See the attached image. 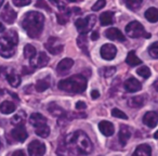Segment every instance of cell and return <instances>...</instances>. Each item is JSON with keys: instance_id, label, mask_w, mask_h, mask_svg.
Segmentation results:
<instances>
[{"instance_id": "cell-49", "label": "cell", "mask_w": 158, "mask_h": 156, "mask_svg": "<svg viewBox=\"0 0 158 156\" xmlns=\"http://www.w3.org/2000/svg\"><path fill=\"white\" fill-rule=\"evenodd\" d=\"M5 26H3L2 24H1V23H0V33H2V32H5Z\"/></svg>"}, {"instance_id": "cell-21", "label": "cell", "mask_w": 158, "mask_h": 156, "mask_svg": "<svg viewBox=\"0 0 158 156\" xmlns=\"http://www.w3.org/2000/svg\"><path fill=\"white\" fill-rule=\"evenodd\" d=\"M15 104L11 101H3L0 104V112L2 114H11L15 111Z\"/></svg>"}, {"instance_id": "cell-55", "label": "cell", "mask_w": 158, "mask_h": 156, "mask_svg": "<svg viewBox=\"0 0 158 156\" xmlns=\"http://www.w3.org/2000/svg\"><path fill=\"white\" fill-rule=\"evenodd\" d=\"M0 147H1V141H0Z\"/></svg>"}, {"instance_id": "cell-33", "label": "cell", "mask_w": 158, "mask_h": 156, "mask_svg": "<svg viewBox=\"0 0 158 156\" xmlns=\"http://www.w3.org/2000/svg\"><path fill=\"white\" fill-rule=\"evenodd\" d=\"M123 1L130 10H136L143 2V0H123Z\"/></svg>"}, {"instance_id": "cell-11", "label": "cell", "mask_w": 158, "mask_h": 156, "mask_svg": "<svg viewBox=\"0 0 158 156\" xmlns=\"http://www.w3.org/2000/svg\"><path fill=\"white\" fill-rule=\"evenodd\" d=\"M74 65V60L69 59V57H65L62 61L59 62L56 66V72L59 75H65L66 73L69 72V70Z\"/></svg>"}, {"instance_id": "cell-25", "label": "cell", "mask_w": 158, "mask_h": 156, "mask_svg": "<svg viewBox=\"0 0 158 156\" xmlns=\"http://www.w3.org/2000/svg\"><path fill=\"white\" fill-rule=\"evenodd\" d=\"M145 18L148 22L151 23H156L158 21V9L152 7L148 10L145 11Z\"/></svg>"}, {"instance_id": "cell-44", "label": "cell", "mask_w": 158, "mask_h": 156, "mask_svg": "<svg viewBox=\"0 0 158 156\" xmlns=\"http://www.w3.org/2000/svg\"><path fill=\"white\" fill-rule=\"evenodd\" d=\"M8 73L7 67H0V77H5L6 78V75Z\"/></svg>"}, {"instance_id": "cell-23", "label": "cell", "mask_w": 158, "mask_h": 156, "mask_svg": "<svg viewBox=\"0 0 158 156\" xmlns=\"http://www.w3.org/2000/svg\"><path fill=\"white\" fill-rule=\"evenodd\" d=\"M72 11L70 10H68L67 8L66 9H64V10H62V12L61 13H57V22L60 23V24H62V25H64V24H66V23L68 22V21L70 20V18H72Z\"/></svg>"}, {"instance_id": "cell-3", "label": "cell", "mask_w": 158, "mask_h": 156, "mask_svg": "<svg viewBox=\"0 0 158 156\" xmlns=\"http://www.w3.org/2000/svg\"><path fill=\"white\" fill-rule=\"evenodd\" d=\"M87 88V78L82 75H73L59 82V89L69 93H81Z\"/></svg>"}, {"instance_id": "cell-24", "label": "cell", "mask_w": 158, "mask_h": 156, "mask_svg": "<svg viewBox=\"0 0 158 156\" xmlns=\"http://www.w3.org/2000/svg\"><path fill=\"white\" fill-rule=\"evenodd\" d=\"M152 154V149L149 145L147 144H141L139 145L138 147L135 149V151L133 152V155L134 156H139V155H142V156H148Z\"/></svg>"}, {"instance_id": "cell-2", "label": "cell", "mask_w": 158, "mask_h": 156, "mask_svg": "<svg viewBox=\"0 0 158 156\" xmlns=\"http://www.w3.org/2000/svg\"><path fill=\"white\" fill-rule=\"evenodd\" d=\"M44 16L40 12L31 11L25 14L22 21V27L31 38H38L42 33Z\"/></svg>"}, {"instance_id": "cell-52", "label": "cell", "mask_w": 158, "mask_h": 156, "mask_svg": "<svg viewBox=\"0 0 158 156\" xmlns=\"http://www.w3.org/2000/svg\"><path fill=\"white\" fill-rule=\"evenodd\" d=\"M154 138H155V139H158V130L155 132V133H154Z\"/></svg>"}, {"instance_id": "cell-54", "label": "cell", "mask_w": 158, "mask_h": 156, "mask_svg": "<svg viewBox=\"0 0 158 156\" xmlns=\"http://www.w3.org/2000/svg\"><path fill=\"white\" fill-rule=\"evenodd\" d=\"M68 1H70V2H76L77 0H68Z\"/></svg>"}, {"instance_id": "cell-42", "label": "cell", "mask_w": 158, "mask_h": 156, "mask_svg": "<svg viewBox=\"0 0 158 156\" xmlns=\"http://www.w3.org/2000/svg\"><path fill=\"white\" fill-rule=\"evenodd\" d=\"M36 7H39V8H44V9H46L47 11L50 12L51 9L49 8V6L46 5V2H44V0H38V3L36 5Z\"/></svg>"}, {"instance_id": "cell-7", "label": "cell", "mask_w": 158, "mask_h": 156, "mask_svg": "<svg viewBox=\"0 0 158 156\" xmlns=\"http://www.w3.org/2000/svg\"><path fill=\"white\" fill-rule=\"evenodd\" d=\"M44 48L47 51L51 53V54H60L63 51V44H61V40L56 37H50L48 41L44 44Z\"/></svg>"}, {"instance_id": "cell-32", "label": "cell", "mask_w": 158, "mask_h": 156, "mask_svg": "<svg viewBox=\"0 0 158 156\" xmlns=\"http://www.w3.org/2000/svg\"><path fill=\"white\" fill-rule=\"evenodd\" d=\"M144 105V98L143 97H134L129 100V106L131 108H142Z\"/></svg>"}, {"instance_id": "cell-43", "label": "cell", "mask_w": 158, "mask_h": 156, "mask_svg": "<svg viewBox=\"0 0 158 156\" xmlns=\"http://www.w3.org/2000/svg\"><path fill=\"white\" fill-rule=\"evenodd\" d=\"M87 108V104L85 103V102H82V101H78L76 103V110H85V108Z\"/></svg>"}, {"instance_id": "cell-37", "label": "cell", "mask_w": 158, "mask_h": 156, "mask_svg": "<svg viewBox=\"0 0 158 156\" xmlns=\"http://www.w3.org/2000/svg\"><path fill=\"white\" fill-rule=\"evenodd\" d=\"M148 53L152 57H155V59H158V41L154 42L153 44H151L148 48Z\"/></svg>"}, {"instance_id": "cell-31", "label": "cell", "mask_w": 158, "mask_h": 156, "mask_svg": "<svg viewBox=\"0 0 158 156\" xmlns=\"http://www.w3.org/2000/svg\"><path fill=\"white\" fill-rule=\"evenodd\" d=\"M50 87V79L49 78H44V79H40L36 82V90L42 92V91L47 90Z\"/></svg>"}, {"instance_id": "cell-47", "label": "cell", "mask_w": 158, "mask_h": 156, "mask_svg": "<svg viewBox=\"0 0 158 156\" xmlns=\"http://www.w3.org/2000/svg\"><path fill=\"white\" fill-rule=\"evenodd\" d=\"M28 67H23V74H29V73H31V72H34V70L35 68H31V70H27Z\"/></svg>"}, {"instance_id": "cell-46", "label": "cell", "mask_w": 158, "mask_h": 156, "mask_svg": "<svg viewBox=\"0 0 158 156\" xmlns=\"http://www.w3.org/2000/svg\"><path fill=\"white\" fill-rule=\"evenodd\" d=\"M99 37H100V35H99L98 32H94V33H92V35H91V39L92 40H98L99 39Z\"/></svg>"}, {"instance_id": "cell-36", "label": "cell", "mask_w": 158, "mask_h": 156, "mask_svg": "<svg viewBox=\"0 0 158 156\" xmlns=\"http://www.w3.org/2000/svg\"><path fill=\"white\" fill-rule=\"evenodd\" d=\"M136 73H138L141 77L145 78V79H147V78L151 76V70H149L147 66H142V67L138 68V70H136Z\"/></svg>"}, {"instance_id": "cell-20", "label": "cell", "mask_w": 158, "mask_h": 156, "mask_svg": "<svg viewBox=\"0 0 158 156\" xmlns=\"http://www.w3.org/2000/svg\"><path fill=\"white\" fill-rule=\"evenodd\" d=\"M29 123L36 127V126L42 125V124H47V118L40 113H34L29 117Z\"/></svg>"}, {"instance_id": "cell-14", "label": "cell", "mask_w": 158, "mask_h": 156, "mask_svg": "<svg viewBox=\"0 0 158 156\" xmlns=\"http://www.w3.org/2000/svg\"><path fill=\"white\" fill-rule=\"evenodd\" d=\"M143 124L146 125L149 128H154L157 126L158 124V114L156 112H147L146 114L143 116Z\"/></svg>"}, {"instance_id": "cell-35", "label": "cell", "mask_w": 158, "mask_h": 156, "mask_svg": "<svg viewBox=\"0 0 158 156\" xmlns=\"http://www.w3.org/2000/svg\"><path fill=\"white\" fill-rule=\"evenodd\" d=\"M115 73H116V68H115L114 66L104 67V68H102V70H101V74H102V76H103L104 78H110V77H112Z\"/></svg>"}, {"instance_id": "cell-12", "label": "cell", "mask_w": 158, "mask_h": 156, "mask_svg": "<svg viewBox=\"0 0 158 156\" xmlns=\"http://www.w3.org/2000/svg\"><path fill=\"white\" fill-rule=\"evenodd\" d=\"M11 136H12V138L15 141H18V142H24L27 139V137H28V134H27V131L24 126L19 125L12 130Z\"/></svg>"}, {"instance_id": "cell-38", "label": "cell", "mask_w": 158, "mask_h": 156, "mask_svg": "<svg viewBox=\"0 0 158 156\" xmlns=\"http://www.w3.org/2000/svg\"><path fill=\"white\" fill-rule=\"evenodd\" d=\"M112 115L114 117H117V118H121V119H127L128 116L123 112L120 111L119 108H113L112 110Z\"/></svg>"}, {"instance_id": "cell-40", "label": "cell", "mask_w": 158, "mask_h": 156, "mask_svg": "<svg viewBox=\"0 0 158 156\" xmlns=\"http://www.w3.org/2000/svg\"><path fill=\"white\" fill-rule=\"evenodd\" d=\"M12 1L16 7H24V6H27L31 2V0H12Z\"/></svg>"}, {"instance_id": "cell-27", "label": "cell", "mask_w": 158, "mask_h": 156, "mask_svg": "<svg viewBox=\"0 0 158 156\" xmlns=\"http://www.w3.org/2000/svg\"><path fill=\"white\" fill-rule=\"evenodd\" d=\"M126 62H127V64L130 66H136V65H140V64L142 63V61L136 57V54H135L134 51H130V52L128 53Z\"/></svg>"}, {"instance_id": "cell-18", "label": "cell", "mask_w": 158, "mask_h": 156, "mask_svg": "<svg viewBox=\"0 0 158 156\" xmlns=\"http://www.w3.org/2000/svg\"><path fill=\"white\" fill-rule=\"evenodd\" d=\"M99 129H100V131L106 137L113 136L115 132L114 125H113L112 123H110V121H106V120L101 121V123L99 124Z\"/></svg>"}, {"instance_id": "cell-28", "label": "cell", "mask_w": 158, "mask_h": 156, "mask_svg": "<svg viewBox=\"0 0 158 156\" xmlns=\"http://www.w3.org/2000/svg\"><path fill=\"white\" fill-rule=\"evenodd\" d=\"M26 120V114H25L24 111H20L19 113H16L11 119V123L15 126H19V125H23L24 121Z\"/></svg>"}, {"instance_id": "cell-6", "label": "cell", "mask_w": 158, "mask_h": 156, "mask_svg": "<svg viewBox=\"0 0 158 156\" xmlns=\"http://www.w3.org/2000/svg\"><path fill=\"white\" fill-rule=\"evenodd\" d=\"M95 23H97V16L93 15V14H90V15L86 16V18L76 20L75 25H76L77 31L80 34H87L94 27Z\"/></svg>"}, {"instance_id": "cell-39", "label": "cell", "mask_w": 158, "mask_h": 156, "mask_svg": "<svg viewBox=\"0 0 158 156\" xmlns=\"http://www.w3.org/2000/svg\"><path fill=\"white\" fill-rule=\"evenodd\" d=\"M105 5H106L105 0H98L97 2L93 5L92 10H93V11H99V10H101L102 8L105 7Z\"/></svg>"}, {"instance_id": "cell-9", "label": "cell", "mask_w": 158, "mask_h": 156, "mask_svg": "<svg viewBox=\"0 0 158 156\" xmlns=\"http://www.w3.org/2000/svg\"><path fill=\"white\" fill-rule=\"evenodd\" d=\"M46 153V145L39 140H34L28 144L29 155H44Z\"/></svg>"}, {"instance_id": "cell-8", "label": "cell", "mask_w": 158, "mask_h": 156, "mask_svg": "<svg viewBox=\"0 0 158 156\" xmlns=\"http://www.w3.org/2000/svg\"><path fill=\"white\" fill-rule=\"evenodd\" d=\"M100 53H101V57H103L106 61H110L113 60L117 54V48L112 44H103L100 50Z\"/></svg>"}, {"instance_id": "cell-50", "label": "cell", "mask_w": 158, "mask_h": 156, "mask_svg": "<svg viewBox=\"0 0 158 156\" xmlns=\"http://www.w3.org/2000/svg\"><path fill=\"white\" fill-rule=\"evenodd\" d=\"M154 88H155L156 90L158 91V80H157V82H154Z\"/></svg>"}, {"instance_id": "cell-22", "label": "cell", "mask_w": 158, "mask_h": 156, "mask_svg": "<svg viewBox=\"0 0 158 156\" xmlns=\"http://www.w3.org/2000/svg\"><path fill=\"white\" fill-rule=\"evenodd\" d=\"M100 22H101L102 26H107V25H112L114 23V14L112 12L107 11L104 12L100 16Z\"/></svg>"}, {"instance_id": "cell-19", "label": "cell", "mask_w": 158, "mask_h": 156, "mask_svg": "<svg viewBox=\"0 0 158 156\" xmlns=\"http://www.w3.org/2000/svg\"><path fill=\"white\" fill-rule=\"evenodd\" d=\"M6 78H7L8 82L11 85L12 87H19L21 85V77L16 74L14 70H8L7 75H6Z\"/></svg>"}, {"instance_id": "cell-4", "label": "cell", "mask_w": 158, "mask_h": 156, "mask_svg": "<svg viewBox=\"0 0 158 156\" xmlns=\"http://www.w3.org/2000/svg\"><path fill=\"white\" fill-rule=\"evenodd\" d=\"M19 44V36L15 31H9L0 37V55L3 57H11L14 55Z\"/></svg>"}, {"instance_id": "cell-26", "label": "cell", "mask_w": 158, "mask_h": 156, "mask_svg": "<svg viewBox=\"0 0 158 156\" xmlns=\"http://www.w3.org/2000/svg\"><path fill=\"white\" fill-rule=\"evenodd\" d=\"M35 132L37 136L41 137V138H47L50 134V128L47 124H42V125L36 126Z\"/></svg>"}, {"instance_id": "cell-34", "label": "cell", "mask_w": 158, "mask_h": 156, "mask_svg": "<svg viewBox=\"0 0 158 156\" xmlns=\"http://www.w3.org/2000/svg\"><path fill=\"white\" fill-rule=\"evenodd\" d=\"M37 54V50L34 46L31 44H26L24 47V55L27 59H33L35 55Z\"/></svg>"}, {"instance_id": "cell-1", "label": "cell", "mask_w": 158, "mask_h": 156, "mask_svg": "<svg viewBox=\"0 0 158 156\" xmlns=\"http://www.w3.org/2000/svg\"><path fill=\"white\" fill-rule=\"evenodd\" d=\"M64 146L73 154H89L92 152L93 145L89 137L81 130H77L68 134L64 140Z\"/></svg>"}, {"instance_id": "cell-41", "label": "cell", "mask_w": 158, "mask_h": 156, "mask_svg": "<svg viewBox=\"0 0 158 156\" xmlns=\"http://www.w3.org/2000/svg\"><path fill=\"white\" fill-rule=\"evenodd\" d=\"M51 2L53 3V5L55 6V7H57L60 10H64L66 9V6L64 5V2L62 1V0H50Z\"/></svg>"}, {"instance_id": "cell-29", "label": "cell", "mask_w": 158, "mask_h": 156, "mask_svg": "<svg viewBox=\"0 0 158 156\" xmlns=\"http://www.w3.org/2000/svg\"><path fill=\"white\" fill-rule=\"evenodd\" d=\"M48 110H49V112H50L52 115H54V116L62 117L63 115H65V111H64L62 108H60L59 105H56L55 103H51L50 105H49Z\"/></svg>"}, {"instance_id": "cell-5", "label": "cell", "mask_w": 158, "mask_h": 156, "mask_svg": "<svg viewBox=\"0 0 158 156\" xmlns=\"http://www.w3.org/2000/svg\"><path fill=\"white\" fill-rule=\"evenodd\" d=\"M126 33L131 38H140V37L151 38V34L146 33L143 25L140 22H136V21L130 22L126 26Z\"/></svg>"}, {"instance_id": "cell-51", "label": "cell", "mask_w": 158, "mask_h": 156, "mask_svg": "<svg viewBox=\"0 0 158 156\" xmlns=\"http://www.w3.org/2000/svg\"><path fill=\"white\" fill-rule=\"evenodd\" d=\"M3 93H5V91H3L2 89H0V98L3 97Z\"/></svg>"}, {"instance_id": "cell-48", "label": "cell", "mask_w": 158, "mask_h": 156, "mask_svg": "<svg viewBox=\"0 0 158 156\" xmlns=\"http://www.w3.org/2000/svg\"><path fill=\"white\" fill-rule=\"evenodd\" d=\"M13 156H18V155H20V156H23V155H25V153L23 151H15L13 154H12Z\"/></svg>"}, {"instance_id": "cell-13", "label": "cell", "mask_w": 158, "mask_h": 156, "mask_svg": "<svg viewBox=\"0 0 158 156\" xmlns=\"http://www.w3.org/2000/svg\"><path fill=\"white\" fill-rule=\"evenodd\" d=\"M123 87H125V89L128 91V92H136V91L141 90L142 85H141V82H139L136 78L130 77V78H128V79L125 82Z\"/></svg>"}, {"instance_id": "cell-15", "label": "cell", "mask_w": 158, "mask_h": 156, "mask_svg": "<svg viewBox=\"0 0 158 156\" xmlns=\"http://www.w3.org/2000/svg\"><path fill=\"white\" fill-rule=\"evenodd\" d=\"M105 36L110 40H118V41H125L126 40L125 35H123L118 28H115V27L106 29Z\"/></svg>"}, {"instance_id": "cell-30", "label": "cell", "mask_w": 158, "mask_h": 156, "mask_svg": "<svg viewBox=\"0 0 158 156\" xmlns=\"http://www.w3.org/2000/svg\"><path fill=\"white\" fill-rule=\"evenodd\" d=\"M77 44L82 51H84L86 54H89L88 52V42H87V38H86V35L85 34H81V36H79L77 38Z\"/></svg>"}, {"instance_id": "cell-53", "label": "cell", "mask_w": 158, "mask_h": 156, "mask_svg": "<svg viewBox=\"0 0 158 156\" xmlns=\"http://www.w3.org/2000/svg\"><path fill=\"white\" fill-rule=\"evenodd\" d=\"M3 1H5V0H0V8H1V6H2Z\"/></svg>"}, {"instance_id": "cell-17", "label": "cell", "mask_w": 158, "mask_h": 156, "mask_svg": "<svg viewBox=\"0 0 158 156\" xmlns=\"http://www.w3.org/2000/svg\"><path fill=\"white\" fill-rule=\"evenodd\" d=\"M130 138H131V130H130V127H128L127 125H121L120 131H119V142H120V144L123 145V146H125Z\"/></svg>"}, {"instance_id": "cell-16", "label": "cell", "mask_w": 158, "mask_h": 156, "mask_svg": "<svg viewBox=\"0 0 158 156\" xmlns=\"http://www.w3.org/2000/svg\"><path fill=\"white\" fill-rule=\"evenodd\" d=\"M1 18L5 22L7 23H13L16 19V13L11 7L10 5H7L5 8H3L2 12H1Z\"/></svg>"}, {"instance_id": "cell-45", "label": "cell", "mask_w": 158, "mask_h": 156, "mask_svg": "<svg viewBox=\"0 0 158 156\" xmlns=\"http://www.w3.org/2000/svg\"><path fill=\"white\" fill-rule=\"evenodd\" d=\"M99 97H100V92L98 90L91 91V98H92V99H98Z\"/></svg>"}, {"instance_id": "cell-10", "label": "cell", "mask_w": 158, "mask_h": 156, "mask_svg": "<svg viewBox=\"0 0 158 156\" xmlns=\"http://www.w3.org/2000/svg\"><path fill=\"white\" fill-rule=\"evenodd\" d=\"M48 63H49V57L46 52H39L33 59H31V66H33L34 68L44 67Z\"/></svg>"}]
</instances>
